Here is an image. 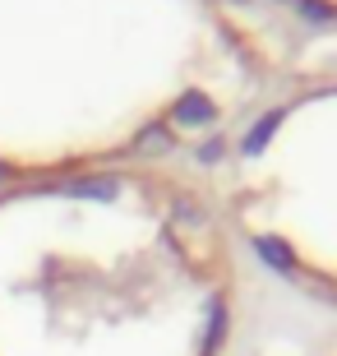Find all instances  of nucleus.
I'll use <instances>...</instances> for the list:
<instances>
[{
    "instance_id": "obj_2",
    "label": "nucleus",
    "mask_w": 337,
    "mask_h": 356,
    "mask_svg": "<svg viewBox=\"0 0 337 356\" xmlns=\"http://www.w3.org/2000/svg\"><path fill=\"white\" fill-rule=\"evenodd\" d=\"M236 0H0V185L162 162L263 97Z\"/></svg>"
},
{
    "instance_id": "obj_1",
    "label": "nucleus",
    "mask_w": 337,
    "mask_h": 356,
    "mask_svg": "<svg viewBox=\"0 0 337 356\" xmlns=\"http://www.w3.org/2000/svg\"><path fill=\"white\" fill-rule=\"evenodd\" d=\"M236 232L162 162L0 185V356H227Z\"/></svg>"
},
{
    "instance_id": "obj_3",
    "label": "nucleus",
    "mask_w": 337,
    "mask_h": 356,
    "mask_svg": "<svg viewBox=\"0 0 337 356\" xmlns=\"http://www.w3.org/2000/svg\"><path fill=\"white\" fill-rule=\"evenodd\" d=\"M222 144L213 195L236 241L337 305V70L263 92Z\"/></svg>"
},
{
    "instance_id": "obj_4",
    "label": "nucleus",
    "mask_w": 337,
    "mask_h": 356,
    "mask_svg": "<svg viewBox=\"0 0 337 356\" xmlns=\"http://www.w3.org/2000/svg\"><path fill=\"white\" fill-rule=\"evenodd\" d=\"M296 5L300 14H310V24H337V0H282Z\"/></svg>"
}]
</instances>
